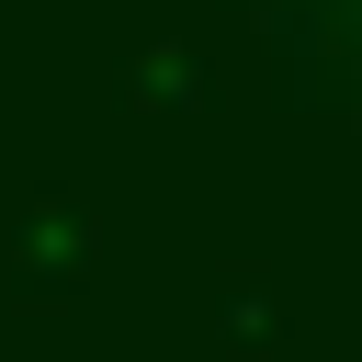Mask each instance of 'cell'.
Segmentation results:
<instances>
[{
	"label": "cell",
	"instance_id": "obj_1",
	"mask_svg": "<svg viewBox=\"0 0 362 362\" xmlns=\"http://www.w3.org/2000/svg\"><path fill=\"white\" fill-rule=\"evenodd\" d=\"M294 45V79L305 102H351L362 113V0H260Z\"/></svg>",
	"mask_w": 362,
	"mask_h": 362
}]
</instances>
